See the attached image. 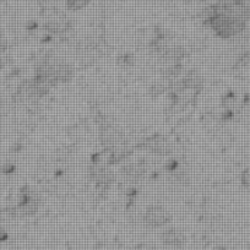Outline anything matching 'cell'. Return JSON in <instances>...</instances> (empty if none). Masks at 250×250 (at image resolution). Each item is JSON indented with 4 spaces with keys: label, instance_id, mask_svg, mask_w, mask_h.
I'll list each match as a JSON object with an SVG mask.
<instances>
[{
    "label": "cell",
    "instance_id": "1",
    "mask_svg": "<svg viewBox=\"0 0 250 250\" xmlns=\"http://www.w3.org/2000/svg\"><path fill=\"white\" fill-rule=\"evenodd\" d=\"M91 0H66V5L71 10H81L90 4Z\"/></svg>",
    "mask_w": 250,
    "mask_h": 250
}]
</instances>
